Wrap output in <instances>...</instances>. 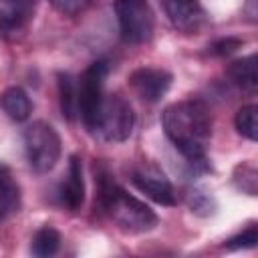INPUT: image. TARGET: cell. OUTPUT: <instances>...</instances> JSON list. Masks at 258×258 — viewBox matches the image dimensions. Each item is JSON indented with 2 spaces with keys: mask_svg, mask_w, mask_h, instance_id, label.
Wrapping results in <instances>:
<instances>
[{
  "mask_svg": "<svg viewBox=\"0 0 258 258\" xmlns=\"http://www.w3.org/2000/svg\"><path fill=\"white\" fill-rule=\"evenodd\" d=\"M107 62L105 60H95L79 79H77V93H79V115L83 119V125L87 131L93 133L97 115L103 103V83L107 77Z\"/></svg>",
  "mask_w": 258,
  "mask_h": 258,
  "instance_id": "obj_6",
  "label": "cell"
},
{
  "mask_svg": "<svg viewBox=\"0 0 258 258\" xmlns=\"http://www.w3.org/2000/svg\"><path fill=\"white\" fill-rule=\"evenodd\" d=\"M97 204L121 230L143 234L157 226V214L141 200L127 194L107 171L97 177Z\"/></svg>",
  "mask_w": 258,
  "mask_h": 258,
  "instance_id": "obj_2",
  "label": "cell"
},
{
  "mask_svg": "<svg viewBox=\"0 0 258 258\" xmlns=\"http://www.w3.org/2000/svg\"><path fill=\"white\" fill-rule=\"evenodd\" d=\"M171 26L183 34H196L206 24V10L200 0H161Z\"/></svg>",
  "mask_w": 258,
  "mask_h": 258,
  "instance_id": "obj_9",
  "label": "cell"
},
{
  "mask_svg": "<svg viewBox=\"0 0 258 258\" xmlns=\"http://www.w3.org/2000/svg\"><path fill=\"white\" fill-rule=\"evenodd\" d=\"M60 137L46 121H34L24 129V151L26 161L34 173L50 171L60 157Z\"/></svg>",
  "mask_w": 258,
  "mask_h": 258,
  "instance_id": "obj_3",
  "label": "cell"
},
{
  "mask_svg": "<svg viewBox=\"0 0 258 258\" xmlns=\"http://www.w3.org/2000/svg\"><path fill=\"white\" fill-rule=\"evenodd\" d=\"M58 200H60V204H62L69 212L81 210V206H83V202H85L83 163H81L79 155H71V157H69V169H67L64 181L60 183Z\"/></svg>",
  "mask_w": 258,
  "mask_h": 258,
  "instance_id": "obj_10",
  "label": "cell"
},
{
  "mask_svg": "<svg viewBox=\"0 0 258 258\" xmlns=\"http://www.w3.org/2000/svg\"><path fill=\"white\" fill-rule=\"evenodd\" d=\"M48 2L56 12L64 16H77L89 6L91 0H48Z\"/></svg>",
  "mask_w": 258,
  "mask_h": 258,
  "instance_id": "obj_18",
  "label": "cell"
},
{
  "mask_svg": "<svg viewBox=\"0 0 258 258\" xmlns=\"http://www.w3.org/2000/svg\"><path fill=\"white\" fill-rule=\"evenodd\" d=\"M58 97H60V111L62 115L73 121L79 115V93H77V79L69 73L58 75Z\"/></svg>",
  "mask_w": 258,
  "mask_h": 258,
  "instance_id": "obj_14",
  "label": "cell"
},
{
  "mask_svg": "<svg viewBox=\"0 0 258 258\" xmlns=\"http://www.w3.org/2000/svg\"><path fill=\"white\" fill-rule=\"evenodd\" d=\"M256 113L258 107L256 105H244L242 109H238L236 117H234V125L238 129V133L250 141H256L258 131H256Z\"/></svg>",
  "mask_w": 258,
  "mask_h": 258,
  "instance_id": "obj_16",
  "label": "cell"
},
{
  "mask_svg": "<svg viewBox=\"0 0 258 258\" xmlns=\"http://www.w3.org/2000/svg\"><path fill=\"white\" fill-rule=\"evenodd\" d=\"M133 125H135V115L131 105L119 95H105L93 135H99L101 139L111 143H121L129 139Z\"/></svg>",
  "mask_w": 258,
  "mask_h": 258,
  "instance_id": "obj_4",
  "label": "cell"
},
{
  "mask_svg": "<svg viewBox=\"0 0 258 258\" xmlns=\"http://www.w3.org/2000/svg\"><path fill=\"white\" fill-rule=\"evenodd\" d=\"M256 244H258V228L250 226L244 232H240V234L232 236L230 240H226L224 248L226 250H248V248H254Z\"/></svg>",
  "mask_w": 258,
  "mask_h": 258,
  "instance_id": "obj_17",
  "label": "cell"
},
{
  "mask_svg": "<svg viewBox=\"0 0 258 258\" xmlns=\"http://www.w3.org/2000/svg\"><path fill=\"white\" fill-rule=\"evenodd\" d=\"M20 206V187L6 165H0V220L14 214Z\"/></svg>",
  "mask_w": 258,
  "mask_h": 258,
  "instance_id": "obj_13",
  "label": "cell"
},
{
  "mask_svg": "<svg viewBox=\"0 0 258 258\" xmlns=\"http://www.w3.org/2000/svg\"><path fill=\"white\" fill-rule=\"evenodd\" d=\"M131 181L141 194H145L149 200H153L161 206H175L177 204V194H175L171 181L165 177V173L159 167H155L151 163H145V165L133 169Z\"/></svg>",
  "mask_w": 258,
  "mask_h": 258,
  "instance_id": "obj_7",
  "label": "cell"
},
{
  "mask_svg": "<svg viewBox=\"0 0 258 258\" xmlns=\"http://www.w3.org/2000/svg\"><path fill=\"white\" fill-rule=\"evenodd\" d=\"M171 73L153 67H139L129 75L131 91L145 103H157L165 97L171 87Z\"/></svg>",
  "mask_w": 258,
  "mask_h": 258,
  "instance_id": "obj_8",
  "label": "cell"
},
{
  "mask_svg": "<svg viewBox=\"0 0 258 258\" xmlns=\"http://www.w3.org/2000/svg\"><path fill=\"white\" fill-rule=\"evenodd\" d=\"M240 44H242L240 38H220L210 46V52L216 56H226V54H232L234 50H238Z\"/></svg>",
  "mask_w": 258,
  "mask_h": 258,
  "instance_id": "obj_20",
  "label": "cell"
},
{
  "mask_svg": "<svg viewBox=\"0 0 258 258\" xmlns=\"http://www.w3.org/2000/svg\"><path fill=\"white\" fill-rule=\"evenodd\" d=\"M161 125L173 147L191 165H204L212 139V113L200 99H187L163 109Z\"/></svg>",
  "mask_w": 258,
  "mask_h": 258,
  "instance_id": "obj_1",
  "label": "cell"
},
{
  "mask_svg": "<svg viewBox=\"0 0 258 258\" xmlns=\"http://www.w3.org/2000/svg\"><path fill=\"white\" fill-rule=\"evenodd\" d=\"M115 16L121 38L129 44H143L151 38L155 18L147 0H115Z\"/></svg>",
  "mask_w": 258,
  "mask_h": 258,
  "instance_id": "obj_5",
  "label": "cell"
},
{
  "mask_svg": "<svg viewBox=\"0 0 258 258\" xmlns=\"http://www.w3.org/2000/svg\"><path fill=\"white\" fill-rule=\"evenodd\" d=\"M0 103H2L4 113H6L12 121H16V123L26 121V119L30 117V113H32V103H30L26 91L20 89V87H10V89H6V91L2 93V97H0Z\"/></svg>",
  "mask_w": 258,
  "mask_h": 258,
  "instance_id": "obj_12",
  "label": "cell"
},
{
  "mask_svg": "<svg viewBox=\"0 0 258 258\" xmlns=\"http://www.w3.org/2000/svg\"><path fill=\"white\" fill-rule=\"evenodd\" d=\"M238 171H242V177H244V181H242V179L236 181L238 187H240L242 191L250 194V196H256V183H258V177H256L258 173H256V169H254L252 165H240Z\"/></svg>",
  "mask_w": 258,
  "mask_h": 258,
  "instance_id": "obj_19",
  "label": "cell"
},
{
  "mask_svg": "<svg viewBox=\"0 0 258 258\" xmlns=\"http://www.w3.org/2000/svg\"><path fill=\"white\" fill-rule=\"evenodd\" d=\"M2 2H6V4H10V6H14L16 10H18V14H22L34 0H2Z\"/></svg>",
  "mask_w": 258,
  "mask_h": 258,
  "instance_id": "obj_22",
  "label": "cell"
},
{
  "mask_svg": "<svg viewBox=\"0 0 258 258\" xmlns=\"http://www.w3.org/2000/svg\"><path fill=\"white\" fill-rule=\"evenodd\" d=\"M60 242H62V240H60V234H58L54 228L44 226V228H40V230L34 234L32 244H30V252H32L34 256H38V258H46V256H52V254L58 252Z\"/></svg>",
  "mask_w": 258,
  "mask_h": 258,
  "instance_id": "obj_15",
  "label": "cell"
},
{
  "mask_svg": "<svg viewBox=\"0 0 258 258\" xmlns=\"http://www.w3.org/2000/svg\"><path fill=\"white\" fill-rule=\"evenodd\" d=\"M14 24H16L14 14H6V12H2V10H0V34L8 32V30H10Z\"/></svg>",
  "mask_w": 258,
  "mask_h": 258,
  "instance_id": "obj_21",
  "label": "cell"
},
{
  "mask_svg": "<svg viewBox=\"0 0 258 258\" xmlns=\"http://www.w3.org/2000/svg\"><path fill=\"white\" fill-rule=\"evenodd\" d=\"M226 75L232 85H236L242 91L254 93L258 87V73H256V54H248L244 58L234 60L228 69Z\"/></svg>",
  "mask_w": 258,
  "mask_h": 258,
  "instance_id": "obj_11",
  "label": "cell"
}]
</instances>
